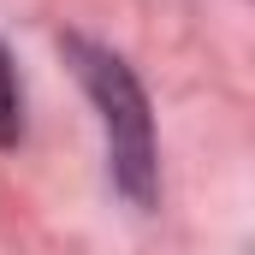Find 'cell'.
<instances>
[{"label":"cell","instance_id":"obj_1","mask_svg":"<svg viewBox=\"0 0 255 255\" xmlns=\"http://www.w3.org/2000/svg\"><path fill=\"white\" fill-rule=\"evenodd\" d=\"M65 60L77 71L95 119H101V142H107V178L130 208H148L160 190V148H154V113H148V89L125 65V54L89 42V36H60Z\"/></svg>","mask_w":255,"mask_h":255},{"label":"cell","instance_id":"obj_2","mask_svg":"<svg viewBox=\"0 0 255 255\" xmlns=\"http://www.w3.org/2000/svg\"><path fill=\"white\" fill-rule=\"evenodd\" d=\"M24 136V83H18V65L0 42V148H12Z\"/></svg>","mask_w":255,"mask_h":255}]
</instances>
